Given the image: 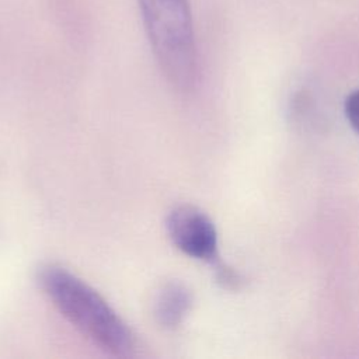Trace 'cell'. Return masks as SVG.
I'll list each match as a JSON object with an SVG mask.
<instances>
[{
	"mask_svg": "<svg viewBox=\"0 0 359 359\" xmlns=\"http://www.w3.org/2000/svg\"><path fill=\"white\" fill-rule=\"evenodd\" d=\"M38 283L56 310L100 349L114 356L133 352L130 328L86 280L65 266L48 264L41 268Z\"/></svg>",
	"mask_w": 359,
	"mask_h": 359,
	"instance_id": "6da1fadb",
	"label": "cell"
},
{
	"mask_svg": "<svg viewBox=\"0 0 359 359\" xmlns=\"http://www.w3.org/2000/svg\"><path fill=\"white\" fill-rule=\"evenodd\" d=\"M153 55L172 87L191 90L198 77V53L189 0H137Z\"/></svg>",
	"mask_w": 359,
	"mask_h": 359,
	"instance_id": "7a4b0ae2",
	"label": "cell"
},
{
	"mask_svg": "<svg viewBox=\"0 0 359 359\" xmlns=\"http://www.w3.org/2000/svg\"><path fill=\"white\" fill-rule=\"evenodd\" d=\"M171 243L185 255L217 262V231L210 217L192 205L175 206L165 219Z\"/></svg>",
	"mask_w": 359,
	"mask_h": 359,
	"instance_id": "3957f363",
	"label": "cell"
},
{
	"mask_svg": "<svg viewBox=\"0 0 359 359\" xmlns=\"http://www.w3.org/2000/svg\"><path fill=\"white\" fill-rule=\"evenodd\" d=\"M192 306V294L181 282L172 280L160 287L153 303V316L164 330L178 328Z\"/></svg>",
	"mask_w": 359,
	"mask_h": 359,
	"instance_id": "277c9868",
	"label": "cell"
},
{
	"mask_svg": "<svg viewBox=\"0 0 359 359\" xmlns=\"http://www.w3.org/2000/svg\"><path fill=\"white\" fill-rule=\"evenodd\" d=\"M345 114L352 128L359 133V90L348 95L345 101Z\"/></svg>",
	"mask_w": 359,
	"mask_h": 359,
	"instance_id": "5b68a950",
	"label": "cell"
},
{
	"mask_svg": "<svg viewBox=\"0 0 359 359\" xmlns=\"http://www.w3.org/2000/svg\"><path fill=\"white\" fill-rule=\"evenodd\" d=\"M217 272V280L227 289H238L241 283V278L238 276L237 272H234L231 268L226 265H217L216 266Z\"/></svg>",
	"mask_w": 359,
	"mask_h": 359,
	"instance_id": "8992f818",
	"label": "cell"
}]
</instances>
